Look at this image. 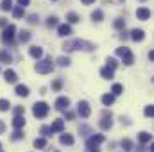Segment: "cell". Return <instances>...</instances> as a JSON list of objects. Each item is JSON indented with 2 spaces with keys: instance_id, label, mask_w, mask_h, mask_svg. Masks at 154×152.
I'll return each instance as SVG.
<instances>
[{
  "instance_id": "obj_1",
  "label": "cell",
  "mask_w": 154,
  "mask_h": 152,
  "mask_svg": "<svg viewBox=\"0 0 154 152\" xmlns=\"http://www.w3.org/2000/svg\"><path fill=\"white\" fill-rule=\"evenodd\" d=\"M63 50L65 52H75V50H84V52H93L95 45L84 39H68L63 43Z\"/></svg>"
},
{
  "instance_id": "obj_42",
  "label": "cell",
  "mask_w": 154,
  "mask_h": 152,
  "mask_svg": "<svg viewBox=\"0 0 154 152\" xmlns=\"http://www.w3.org/2000/svg\"><path fill=\"white\" fill-rule=\"evenodd\" d=\"M16 2H18V5H20V7H25V5H29V4H31V0H16Z\"/></svg>"
},
{
  "instance_id": "obj_19",
  "label": "cell",
  "mask_w": 154,
  "mask_h": 152,
  "mask_svg": "<svg viewBox=\"0 0 154 152\" xmlns=\"http://www.w3.org/2000/svg\"><path fill=\"white\" fill-rule=\"evenodd\" d=\"M138 141H140V143H149V141H152V136H151L149 132L143 131V132L138 134Z\"/></svg>"
},
{
  "instance_id": "obj_31",
  "label": "cell",
  "mask_w": 154,
  "mask_h": 152,
  "mask_svg": "<svg viewBox=\"0 0 154 152\" xmlns=\"http://www.w3.org/2000/svg\"><path fill=\"white\" fill-rule=\"evenodd\" d=\"M9 108H11L9 100H5V99H0V111H9Z\"/></svg>"
},
{
  "instance_id": "obj_38",
  "label": "cell",
  "mask_w": 154,
  "mask_h": 152,
  "mask_svg": "<svg viewBox=\"0 0 154 152\" xmlns=\"http://www.w3.org/2000/svg\"><path fill=\"white\" fill-rule=\"evenodd\" d=\"M23 113H25V108H23V106H18V108H14V114H16V116H22Z\"/></svg>"
},
{
  "instance_id": "obj_8",
  "label": "cell",
  "mask_w": 154,
  "mask_h": 152,
  "mask_svg": "<svg viewBox=\"0 0 154 152\" xmlns=\"http://www.w3.org/2000/svg\"><path fill=\"white\" fill-rule=\"evenodd\" d=\"M102 141H104V136H102V134H93V136H90V138H88V141H86V145L93 149V147H97V145H100Z\"/></svg>"
},
{
  "instance_id": "obj_18",
  "label": "cell",
  "mask_w": 154,
  "mask_h": 152,
  "mask_svg": "<svg viewBox=\"0 0 154 152\" xmlns=\"http://www.w3.org/2000/svg\"><path fill=\"white\" fill-rule=\"evenodd\" d=\"M111 125H113V120H111V118H102V120L99 122V127H100V129H104V131L111 129Z\"/></svg>"
},
{
  "instance_id": "obj_35",
  "label": "cell",
  "mask_w": 154,
  "mask_h": 152,
  "mask_svg": "<svg viewBox=\"0 0 154 152\" xmlns=\"http://www.w3.org/2000/svg\"><path fill=\"white\" fill-rule=\"evenodd\" d=\"M61 88H63V81H61V79H56V81L52 82V90H54V91H59Z\"/></svg>"
},
{
  "instance_id": "obj_3",
  "label": "cell",
  "mask_w": 154,
  "mask_h": 152,
  "mask_svg": "<svg viewBox=\"0 0 154 152\" xmlns=\"http://www.w3.org/2000/svg\"><path fill=\"white\" fill-rule=\"evenodd\" d=\"M34 70L41 74V75H45V74H50L52 70H54V63H52V59H43V61H38L36 63V66H34Z\"/></svg>"
},
{
  "instance_id": "obj_13",
  "label": "cell",
  "mask_w": 154,
  "mask_h": 152,
  "mask_svg": "<svg viewBox=\"0 0 154 152\" xmlns=\"http://www.w3.org/2000/svg\"><path fill=\"white\" fill-rule=\"evenodd\" d=\"M29 54H31V57H34V59H39V57L43 56V50H41V47L34 45V47H31V48H29Z\"/></svg>"
},
{
  "instance_id": "obj_25",
  "label": "cell",
  "mask_w": 154,
  "mask_h": 152,
  "mask_svg": "<svg viewBox=\"0 0 154 152\" xmlns=\"http://www.w3.org/2000/svg\"><path fill=\"white\" fill-rule=\"evenodd\" d=\"M34 147H36V149H45V147H47V140H45V138H36V140H34Z\"/></svg>"
},
{
  "instance_id": "obj_51",
  "label": "cell",
  "mask_w": 154,
  "mask_h": 152,
  "mask_svg": "<svg viewBox=\"0 0 154 152\" xmlns=\"http://www.w3.org/2000/svg\"><path fill=\"white\" fill-rule=\"evenodd\" d=\"M56 152H57V150H56Z\"/></svg>"
},
{
  "instance_id": "obj_20",
  "label": "cell",
  "mask_w": 154,
  "mask_h": 152,
  "mask_svg": "<svg viewBox=\"0 0 154 152\" xmlns=\"http://www.w3.org/2000/svg\"><path fill=\"white\" fill-rule=\"evenodd\" d=\"M100 75L104 77V79H113V77H115V70H111V68L104 66V68L100 70Z\"/></svg>"
},
{
  "instance_id": "obj_12",
  "label": "cell",
  "mask_w": 154,
  "mask_h": 152,
  "mask_svg": "<svg viewBox=\"0 0 154 152\" xmlns=\"http://www.w3.org/2000/svg\"><path fill=\"white\" fill-rule=\"evenodd\" d=\"M143 38H145V32H143L142 29H134V31L131 32V39H133V41H143Z\"/></svg>"
},
{
  "instance_id": "obj_24",
  "label": "cell",
  "mask_w": 154,
  "mask_h": 152,
  "mask_svg": "<svg viewBox=\"0 0 154 152\" xmlns=\"http://www.w3.org/2000/svg\"><path fill=\"white\" fill-rule=\"evenodd\" d=\"M18 38H20L22 43H27V41L31 39V32H29V31H20V36H18Z\"/></svg>"
},
{
  "instance_id": "obj_16",
  "label": "cell",
  "mask_w": 154,
  "mask_h": 152,
  "mask_svg": "<svg viewBox=\"0 0 154 152\" xmlns=\"http://www.w3.org/2000/svg\"><path fill=\"white\" fill-rule=\"evenodd\" d=\"M59 141H61V145H74V136L72 134H61Z\"/></svg>"
},
{
  "instance_id": "obj_21",
  "label": "cell",
  "mask_w": 154,
  "mask_h": 152,
  "mask_svg": "<svg viewBox=\"0 0 154 152\" xmlns=\"http://www.w3.org/2000/svg\"><path fill=\"white\" fill-rule=\"evenodd\" d=\"M113 102H115V97H113L111 93L102 95V104H104V106H113Z\"/></svg>"
},
{
  "instance_id": "obj_43",
  "label": "cell",
  "mask_w": 154,
  "mask_h": 152,
  "mask_svg": "<svg viewBox=\"0 0 154 152\" xmlns=\"http://www.w3.org/2000/svg\"><path fill=\"white\" fill-rule=\"evenodd\" d=\"M65 116H66V120H74V116H75V114L72 113V111H65Z\"/></svg>"
},
{
  "instance_id": "obj_50",
  "label": "cell",
  "mask_w": 154,
  "mask_h": 152,
  "mask_svg": "<svg viewBox=\"0 0 154 152\" xmlns=\"http://www.w3.org/2000/svg\"><path fill=\"white\" fill-rule=\"evenodd\" d=\"M140 2H145V0H140Z\"/></svg>"
},
{
  "instance_id": "obj_44",
  "label": "cell",
  "mask_w": 154,
  "mask_h": 152,
  "mask_svg": "<svg viewBox=\"0 0 154 152\" xmlns=\"http://www.w3.org/2000/svg\"><path fill=\"white\" fill-rule=\"evenodd\" d=\"M4 131H5V123L4 120H0V134H4Z\"/></svg>"
},
{
  "instance_id": "obj_26",
  "label": "cell",
  "mask_w": 154,
  "mask_h": 152,
  "mask_svg": "<svg viewBox=\"0 0 154 152\" xmlns=\"http://www.w3.org/2000/svg\"><path fill=\"white\" fill-rule=\"evenodd\" d=\"M0 9H2V11H11V9H13V0H2Z\"/></svg>"
},
{
  "instance_id": "obj_17",
  "label": "cell",
  "mask_w": 154,
  "mask_h": 152,
  "mask_svg": "<svg viewBox=\"0 0 154 152\" xmlns=\"http://www.w3.org/2000/svg\"><path fill=\"white\" fill-rule=\"evenodd\" d=\"M14 91H16V95H18V97H27V95H29V88H27V86H23V84H18Z\"/></svg>"
},
{
  "instance_id": "obj_34",
  "label": "cell",
  "mask_w": 154,
  "mask_h": 152,
  "mask_svg": "<svg viewBox=\"0 0 154 152\" xmlns=\"http://www.w3.org/2000/svg\"><path fill=\"white\" fill-rule=\"evenodd\" d=\"M106 63H108V68H111V70H115L116 66H118V63H116L115 57H108V59H106Z\"/></svg>"
},
{
  "instance_id": "obj_4",
  "label": "cell",
  "mask_w": 154,
  "mask_h": 152,
  "mask_svg": "<svg viewBox=\"0 0 154 152\" xmlns=\"http://www.w3.org/2000/svg\"><path fill=\"white\" fill-rule=\"evenodd\" d=\"M48 111H50V106L47 102H36L34 108H32V114L36 118H45L48 114Z\"/></svg>"
},
{
  "instance_id": "obj_7",
  "label": "cell",
  "mask_w": 154,
  "mask_h": 152,
  "mask_svg": "<svg viewBox=\"0 0 154 152\" xmlns=\"http://www.w3.org/2000/svg\"><path fill=\"white\" fill-rule=\"evenodd\" d=\"M68 108H70V99L68 97H59L56 100V109L57 111H68Z\"/></svg>"
},
{
  "instance_id": "obj_28",
  "label": "cell",
  "mask_w": 154,
  "mask_h": 152,
  "mask_svg": "<svg viewBox=\"0 0 154 152\" xmlns=\"http://www.w3.org/2000/svg\"><path fill=\"white\" fill-rule=\"evenodd\" d=\"M122 149H124V150H133V141H131V140H129V138H125V140H122Z\"/></svg>"
},
{
  "instance_id": "obj_14",
  "label": "cell",
  "mask_w": 154,
  "mask_h": 152,
  "mask_svg": "<svg viewBox=\"0 0 154 152\" xmlns=\"http://www.w3.org/2000/svg\"><path fill=\"white\" fill-rule=\"evenodd\" d=\"M23 125H25V118H23V116H14V118H13V127H14L16 131H20Z\"/></svg>"
},
{
  "instance_id": "obj_6",
  "label": "cell",
  "mask_w": 154,
  "mask_h": 152,
  "mask_svg": "<svg viewBox=\"0 0 154 152\" xmlns=\"http://www.w3.org/2000/svg\"><path fill=\"white\" fill-rule=\"evenodd\" d=\"M77 113L81 114V118H88V116L91 114V109H90V104H88L86 100H81V102L77 104Z\"/></svg>"
},
{
  "instance_id": "obj_33",
  "label": "cell",
  "mask_w": 154,
  "mask_h": 152,
  "mask_svg": "<svg viewBox=\"0 0 154 152\" xmlns=\"http://www.w3.org/2000/svg\"><path fill=\"white\" fill-rule=\"evenodd\" d=\"M113 27H115V29H118V31H120V29H124V27H125V22H124L122 18H116L115 22H113Z\"/></svg>"
},
{
  "instance_id": "obj_5",
  "label": "cell",
  "mask_w": 154,
  "mask_h": 152,
  "mask_svg": "<svg viewBox=\"0 0 154 152\" xmlns=\"http://www.w3.org/2000/svg\"><path fill=\"white\" fill-rule=\"evenodd\" d=\"M14 32H16V27L14 25H5V29L2 32V41L4 43H11L14 39Z\"/></svg>"
},
{
  "instance_id": "obj_46",
  "label": "cell",
  "mask_w": 154,
  "mask_h": 152,
  "mask_svg": "<svg viewBox=\"0 0 154 152\" xmlns=\"http://www.w3.org/2000/svg\"><path fill=\"white\" fill-rule=\"evenodd\" d=\"M82 4H86V5H90V4H95V0H82Z\"/></svg>"
},
{
  "instance_id": "obj_22",
  "label": "cell",
  "mask_w": 154,
  "mask_h": 152,
  "mask_svg": "<svg viewBox=\"0 0 154 152\" xmlns=\"http://www.w3.org/2000/svg\"><path fill=\"white\" fill-rule=\"evenodd\" d=\"M91 18H93V22H102V20H104V13H102L100 9H95V11L91 13Z\"/></svg>"
},
{
  "instance_id": "obj_30",
  "label": "cell",
  "mask_w": 154,
  "mask_h": 152,
  "mask_svg": "<svg viewBox=\"0 0 154 152\" xmlns=\"http://www.w3.org/2000/svg\"><path fill=\"white\" fill-rule=\"evenodd\" d=\"M111 91H113V93H111L113 97H115V95H120V93L124 91V86H122V84H113V88H111Z\"/></svg>"
},
{
  "instance_id": "obj_15",
  "label": "cell",
  "mask_w": 154,
  "mask_h": 152,
  "mask_svg": "<svg viewBox=\"0 0 154 152\" xmlns=\"http://www.w3.org/2000/svg\"><path fill=\"white\" fill-rule=\"evenodd\" d=\"M4 77H5L7 82H16V81H18V75H16L14 70H5V72H4Z\"/></svg>"
},
{
  "instance_id": "obj_39",
  "label": "cell",
  "mask_w": 154,
  "mask_h": 152,
  "mask_svg": "<svg viewBox=\"0 0 154 152\" xmlns=\"http://www.w3.org/2000/svg\"><path fill=\"white\" fill-rule=\"evenodd\" d=\"M41 134H43V136H50V134H52V132H50V127L43 125V127H41Z\"/></svg>"
},
{
  "instance_id": "obj_49",
  "label": "cell",
  "mask_w": 154,
  "mask_h": 152,
  "mask_svg": "<svg viewBox=\"0 0 154 152\" xmlns=\"http://www.w3.org/2000/svg\"><path fill=\"white\" fill-rule=\"evenodd\" d=\"M0 149H2V143H0Z\"/></svg>"
},
{
  "instance_id": "obj_36",
  "label": "cell",
  "mask_w": 154,
  "mask_h": 152,
  "mask_svg": "<svg viewBox=\"0 0 154 152\" xmlns=\"http://www.w3.org/2000/svg\"><path fill=\"white\" fill-rule=\"evenodd\" d=\"M47 25H48V27H57V16H48Z\"/></svg>"
},
{
  "instance_id": "obj_27",
  "label": "cell",
  "mask_w": 154,
  "mask_h": 152,
  "mask_svg": "<svg viewBox=\"0 0 154 152\" xmlns=\"http://www.w3.org/2000/svg\"><path fill=\"white\" fill-rule=\"evenodd\" d=\"M0 61L2 63H11V54L5 50H0Z\"/></svg>"
},
{
  "instance_id": "obj_2",
  "label": "cell",
  "mask_w": 154,
  "mask_h": 152,
  "mask_svg": "<svg viewBox=\"0 0 154 152\" xmlns=\"http://www.w3.org/2000/svg\"><path fill=\"white\" fill-rule=\"evenodd\" d=\"M115 54L122 57L124 65H127V66H131V65L134 63V56H133V52H131V50H129L127 47H120V48H116Z\"/></svg>"
},
{
  "instance_id": "obj_37",
  "label": "cell",
  "mask_w": 154,
  "mask_h": 152,
  "mask_svg": "<svg viewBox=\"0 0 154 152\" xmlns=\"http://www.w3.org/2000/svg\"><path fill=\"white\" fill-rule=\"evenodd\" d=\"M22 138H23V132L22 131H14L13 136H11V140H22Z\"/></svg>"
},
{
  "instance_id": "obj_40",
  "label": "cell",
  "mask_w": 154,
  "mask_h": 152,
  "mask_svg": "<svg viewBox=\"0 0 154 152\" xmlns=\"http://www.w3.org/2000/svg\"><path fill=\"white\" fill-rule=\"evenodd\" d=\"M152 114H154V108H152V106H147V108H145V116H149V118H151Z\"/></svg>"
},
{
  "instance_id": "obj_23",
  "label": "cell",
  "mask_w": 154,
  "mask_h": 152,
  "mask_svg": "<svg viewBox=\"0 0 154 152\" xmlns=\"http://www.w3.org/2000/svg\"><path fill=\"white\" fill-rule=\"evenodd\" d=\"M13 16H14V18H23V16H25L23 7H20V5H18V7H14V9H13Z\"/></svg>"
},
{
  "instance_id": "obj_32",
  "label": "cell",
  "mask_w": 154,
  "mask_h": 152,
  "mask_svg": "<svg viewBox=\"0 0 154 152\" xmlns=\"http://www.w3.org/2000/svg\"><path fill=\"white\" fill-rule=\"evenodd\" d=\"M66 20H68V22H70V23H77V22H79V20H81V18H79V16H77L75 13H68V14H66Z\"/></svg>"
},
{
  "instance_id": "obj_47",
  "label": "cell",
  "mask_w": 154,
  "mask_h": 152,
  "mask_svg": "<svg viewBox=\"0 0 154 152\" xmlns=\"http://www.w3.org/2000/svg\"><path fill=\"white\" fill-rule=\"evenodd\" d=\"M86 152H99V150H97V147H95V149H91V147H88V149H86Z\"/></svg>"
},
{
  "instance_id": "obj_48",
  "label": "cell",
  "mask_w": 154,
  "mask_h": 152,
  "mask_svg": "<svg viewBox=\"0 0 154 152\" xmlns=\"http://www.w3.org/2000/svg\"><path fill=\"white\" fill-rule=\"evenodd\" d=\"M149 59H151V61H154V52H152V50L149 52Z\"/></svg>"
},
{
  "instance_id": "obj_9",
  "label": "cell",
  "mask_w": 154,
  "mask_h": 152,
  "mask_svg": "<svg viewBox=\"0 0 154 152\" xmlns=\"http://www.w3.org/2000/svg\"><path fill=\"white\" fill-rule=\"evenodd\" d=\"M63 131H65V122L61 118L54 120L52 125H50V132H63Z\"/></svg>"
},
{
  "instance_id": "obj_10",
  "label": "cell",
  "mask_w": 154,
  "mask_h": 152,
  "mask_svg": "<svg viewBox=\"0 0 154 152\" xmlns=\"http://www.w3.org/2000/svg\"><path fill=\"white\" fill-rule=\"evenodd\" d=\"M136 16H138V20H149L151 18V9L149 7H140L138 11H136Z\"/></svg>"
},
{
  "instance_id": "obj_11",
  "label": "cell",
  "mask_w": 154,
  "mask_h": 152,
  "mask_svg": "<svg viewBox=\"0 0 154 152\" xmlns=\"http://www.w3.org/2000/svg\"><path fill=\"white\" fill-rule=\"evenodd\" d=\"M57 34H59V36H70V34H72V27H70L68 23L57 25Z\"/></svg>"
},
{
  "instance_id": "obj_45",
  "label": "cell",
  "mask_w": 154,
  "mask_h": 152,
  "mask_svg": "<svg viewBox=\"0 0 154 152\" xmlns=\"http://www.w3.org/2000/svg\"><path fill=\"white\" fill-rule=\"evenodd\" d=\"M7 23H5V18H0V27H5Z\"/></svg>"
},
{
  "instance_id": "obj_41",
  "label": "cell",
  "mask_w": 154,
  "mask_h": 152,
  "mask_svg": "<svg viewBox=\"0 0 154 152\" xmlns=\"http://www.w3.org/2000/svg\"><path fill=\"white\" fill-rule=\"evenodd\" d=\"M38 20H39L38 14H29V20H27V22H29V23H36Z\"/></svg>"
},
{
  "instance_id": "obj_29",
  "label": "cell",
  "mask_w": 154,
  "mask_h": 152,
  "mask_svg": "<svg viewBox=\"0 0 154 152\" xmlns=\"http://www.w3.org/2000/svg\"><path fill=\"white\" fill-rule=\"evenodd\" d=\"M59 66H68L70 65V57H65V56H61V57H57V61H56Z\"/></svg>"
}]
</instances>
